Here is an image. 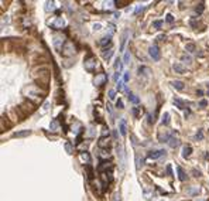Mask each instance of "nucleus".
<instances>
[{"mask_svg": "<svg viewBox=\"0 0 209 201\" xmlns=\"http://www.w3.org/2000/svg\"><path fill=\"white\" fill-rule=\"evenodd\" d=\"M96 58H95V55L93 54H89L88 57H85V60H83V65H85V70L88 72H93L95 68H96Z\"/></svg>", "mask_w": 209, "mask_h": 201, "instance_id": "1", "label": "nucleus"}, {"mask_svg": "<svg viewBox=\"0 0 209 201\" xmlns=\"http://www.w3.org/2000/svg\"><path fill=\"white\" fill-rule=\"evenodd\" d=\"M64 55H66V57H71V55L75 54V45H74V43L72 41H66V43L64 44V47H62V51H61Z\"/></svg>", "mask_w": 209, "mask_h": 201, "instance_id": "2", "label": "nucleus"}, {"mask_svg": "<svg viewBox=\"0 0 209 201\" xmlns=\"http://www.w3.org/2000/svg\"><path fill=\"white\" fill-rule=\"evenodd\" d=\"M116 152H117V157H119V163H120V168H124V149L122 143L116 145Z\"/></svg>", "mask_w": 209, "mask_h": 201, "instance_id": "3", "label": "nucleus"}, {"mask_svg": "<svg viewBox=\"0 0 209 201\" xmlns=\"http://www.w3.org/2000/svg\"><path fill=\"white\" fill-rule=\"evenodd\" d=\"M106 82H107V75L105 74V72L97 74V75L95 76V79H93V84H95L96 87H102V85H105Z\"/></svg>", "mask_w": 209, "mask_h": 201, "instance_id": "4", "label": "nucleus"}, {"mask_svg": "<svg viewBox=\"0 0 209 201\" xmlns=\"http://www.w3.org/2000/svg\"><path fill=\"white\" fill-rule=\"evenodd\" d=\"M148 53H150V57L153 58L154 61H158L161 58V53H160V48L157 47L156 44L154 45H151L150 48H148Z\"/></svg>", "mask_w": 209, "mask_h": 201, "instance_id": "5", "label": "nucleus"}, {"mask_svg": "<svg viewBox=\"0 0 209 201\" xmlns=\"http://www.w3.org/2000/svg\"><path fill=\"white\" fill-rule=\"evenodd\" d=\"M165 150H162V149H160V150H151L148 154H147V157L151 159V160H156V159L158 157H162V156H165Z\"/></svg>", "mask_w": 209, "mask_h": 201, "instance_id": "6", "label": "nucleus"}, {"mask_svg": "<svg viewBox=\"0 0 209 201\" xmlns=\"http://www.w3.org/2000/svg\"><path fill=\"white\" fill-rule=\"evenodd\" d=\"M51 27H52L54 30H61V28H64L65 27V20L62 19V17H57L55 22L51 24Z\"/></svg>", "mask_w": 209, "mask_h": 201, "instance_id": "7", "label": "nucleus"}, {"mask_svg": "<svg viewBox=\"0 0 209 201\" xmlns=\"http://www.w3.org/2000/svg\"><path fill=\"white\" fill-rule=\"evenodd\" d=\"M119 129H120V135L126 136L127 135V125H126V119H120V123H119Z\"/></svg>", "mask_w": 209, "mask_h": 201, "instance_id": "8", "label": "nucleus"}, {"mask_svg": "<svg viewBox=\"0 0 209 201\" xmlns=\"http://www.w3.org/2000/svg\"><path fill=\"white\" fill-rule=\"evenodd\" d=\"M54 45L58 50H62V47H64V40H62V37L55 36V37H54Z\"/></svg>", "mask_w": 209, "mask_h": 201, "instance_id": "9", "label": "nucleus"}, {"mask_svg": "<svg viewBox=\"0 0 209 201\" xmlns=\"http://www.w3.org/2000/svg\"><path fill=\"white\" fill-rule=\"evenodd\" d=\"M123 61L120 60V58H116V62H114V70H116V72H117V74H120V75H122V70H123Z\"/></svg>", "mask_w": 209, "mask_h": 201, "instance_id": "10", "label": "nucleus"}, {"mask_svg": "<svg viewBox=\"0 0 209 201\" xmlns=\"http://www.w3.org/2000/svg\"><path fill=\"white\" fill-rule=\"evenodd\" d=\"M191 153H192V147H191V146H184V149H182V157L184 159L189 157V156H191Z\"/></svg>", "mask_w": 209, "mask_h": 201, "instance_id": "11", "label": "nucleus"}, {"mask_svg": "<svg viewBox=\"0 0 209 201\" xmlns=\"http://www.w3.org/2000/svg\"><path fill=\"white\" fill-rule=\"evenodd\" d=\"M31 135V131H20V132H16L14 133V137H26V136H30Z\"/></svg>", "mask_w": 209, "mask_h": 201, "instance_id": "12", "label": "nucleus"}, {"mask_svg": "<svg viewBox=\"0 0 209 201\" xmlns=\"http://www.w3.org/2000/svg\"><path fill=\"white\" fill-rule=\"evenodd\" d=\"M177 171H178V179L181 180V181H185L187 180V174L182 170V167H177Z\"/></svg>", "mask_w": 209, "mask_h": 201, "instance_id": "13", "label": "nucleus"}, {"mask_svg": "<svg viewBox=\"0 0 209 201\" xmlns=\"http://www.w3.org/2000/svg\"><path fill=\"white\" fill-rule=\"evenodd\" d=\"M172 68H174V71L178 72V74H184V72H185V68H184L181 64H178V62H175V64L172 65Z\"/></svg>", "mask_w": 209, "mask_h": 201, "instance_id": "14", "label": "nucleus"}, {"mask_svg": "<svg viewBox=\"0 0 209 201\" xmlns=\"http://www.w3.org/2000/svg\"><path fill=\"white\" fill-rule=\"evenodd\" d=\"M172 87L175 88V89H178V91H182L184 88H185V85H184L182 81H174L172 82Z\"/></svg>", "mask_w": 209, "mask_h": 201, "instance_id": "15", "label": "nucleus"}, {"mask_svg": "<svg viewBox=\"0 0 209 201\" xmlns=\"http://www.w3.org/2000/svg\"><path fill=\"white\" fill-rule=\"evenodd\" d=\"M112 43V36H106V37H103L100 41H99V44L102 45V47H105L106 44H110Z\"/></svg>", "mask_w": 209, "mask_h": 201, "instance_id": "16", "label": "nucleus"}, {"mask_svg": "<svg viewBox=\"0 0 209 201\" xmlns=\"http://www.w3.org/2000/svg\"><path fill=\"white\" fill-rule=\"evenodd\" d=\"M171 139V136L168 135L167 132H164V133H160L158 135V142H167V140H170Z\"/></svg>", "mask_w": 209, "mask_h": 201, "instance_id": "17", "label": "nucleus"}, {"mask_svg": "<svg viewBox=\"0 0 209 201\" xmlns=\"http://www.w3.org/2000/svg\"><path fill=\"white\" fill-rule=\"evenodd\" d=\"M127 36H129V33H127V31H124L123 36H122V43H120V51H123V50H124V45H126V40H127Z\"/></svg>", "mask_w": 209, "mask_h": 201, "instance_id": "18", "label": "nucleus"}, {"mask_svg": "<svg viewBox=\"0 0 209 201\" xmlns=\"http://www.w3.org/2000/svg\"><path fill=\"white\" fill-rule=\"evenodd\" d=\"M99 146H100V147H106V146H109V137H106V136L100 137V140H99Z\"/></svg>", "mask_w": 209, "mask_h": 201, "instance_id": "19", "label": "nucleus"}, {"mask_svg": "<svg viewBox=\"0 0 209 201\" xmlns=\"http://www.w3.org/2000/svg\"><path fill=\"white\" fill-rule=\"evenodd\" d=\"M80 160H82V162H85L86 164H89V163H91V157H89V154H88L86 152L80 153Z\"/></svg>", "mask_w": 209, "mask_h": 201, "instance_id": "20", "label": "nucleus"}, {"mask_svg": "<svg viewBox=\"0 0 209 201\" xmlns=\"http://www.w3.org/2000/svg\"><path fill=\"white\" fill-rule=\"evenodd\" d=\"M49 128H51V131H52V132H58V129H59V123H58V120H57V119H54L52 122H51Z\"/></svg>", "mask_w": 209, "mask_h": 201, "instance_id": "21", "label": "nucleus"}, {"mask_svg": "<svg viewBox=\"0 0 209 201\" xmlns=\"http://www.w3.org/2000/svg\"><path fill=\"white\" fill-rule=\"evenodd\" d=\"M168 145L171 147H178V145H179V140H178L177 137H172L171 136V139L168 140Z\"/></svg>", "mask_w": 209, "mask_h": 201, "instance_id": "22", "label": "nucleus"}, {"mask_svg": "<svg viewBox=\"0 0 209 201\" xmlns=\"http://www.w3.org/2000/svg\"><path fill=\"white\" fill-rule=\"evenodd\" d=\"M162 125L164 126L170 125V113H168V112H165V113L162 115Z\"/></svg>", "mask_w": 209, "mask_h": 201, "instance_id": "23", "label": "nucleus"}, {"mask_svg": "<svg viewBox=\"0 0 209 201\" xmlns=\"http://www.w3.org/2000/svg\"><path fill=\"white\" fill-rule=\"evenodd\" d=\"M112 55H113V50L112 48L105 50V51H103V58H105V60H109Z\"/></svg>", "mask_w": 209, "mask_h": 201, "instance_id": "24", "label": "nucleus"}, {"mask_svg": "<svg viewBox=\"0 0 209 201\" xmlns=\"http://www.w3.org/2000/svg\"><path fill=\"white\" fill-rule=\"evenodd\" d=\"M130 58H131V55H130V50H127V51L124 53L123 62H124V64H130Z\"/></svg>", "mask_w": 209, "mask_h": 201, "instance_id": "25", "label": "nucleus"}, {"mask_svg": "<svg viewBox=\"0 0 209 201\" xmlns=\"http://www.w3.org/2000/svg\"><path fill=\"white\" fill-rule=\"evenodd\" d=\"M174 103H175V105L178 106V109H185V103H184L181 99L175 98V99H174Z\"/></svg>", "mask_w": 209, "mask_h": 201, "instance_id": "26", "label": "nucleus"}, {"mask_svg": "<svg viewBox=\"0 0 209 201\" xmlns=\"http://www.w3.org/2000/svg\"><path fill=\"white\" fill-rule=\"evenodd\" d=\"M86 171H88V179L89 180L93 179V170H92L91 164H86Z\"/></svg>", "mask_w": 209, "mask_h": 201, "instance_id": "27", "label": "nucleus"}, {"mask_svg": "<svg viewBox=\"0 0 209 201\" xmlns=\"http://www.w3.org/2000/svg\"><path fill=\"white\" fill-rule=\"evenodd\" d=\"M129 101L130 102H133V103H139L140 102V99L136 96V95H133V93H130L129 92Z\"/></svg>", "mask_w": 209, "mask_h": 201, "instance_id": "28", "label": "nucleus"}, {"mask_svg": "<svg viewBox=\"0 0 209 201\" xmlns=\"http://www.w3.org/2000/svg\"><path fill=\"white\" fill-rule=\"evenodd\" d=\"M139 72L140 74H143V75H148V72H150V70H148V68H147V67H140L139 68Z\"/></svg>", "mask_w": 209, "mask_h": 201, "instance_id": "29", "label": "nucleus"}, {"mask_svg": "<svg viewBox=\"0 0 209 201\" xmlns=\"http://www.w3.org/2000/svg\"><path fill=\"white\" fill-rule=\"evenodd\" d=\"M187 193L189 194V196H196L199 193V188L198 187H195V188H189V190H187Z\"/></svg>", "mask_w": 209, "mask_h": 201, "instance_id": "30", "label": "nucleus"}, {"mask_svg": "<svg viewBox=\"0 0 209 201\" xmlns=\"http://www.w3.org/2000/svg\"><path fill=\"white\" fill-rule=\"evenodd\" d=\"M181 60H182V62H185V64H191V62H192V58H191L189 55H182Z\"/></svg>", "mask_w": 209, "mask_h": 201, "instance_id": "31", "label": "nucleus"}, {"mask_svg": "<svg viewBox=\"0 0 209 201\" xmlns=\"http://www.w3.org/2000/svg\"><path fill=\"white\" fill-rule=\"evenodd\" d=\"M65 150H66L68 154H72V153H74V149H72V146H71V143H68V142L65 143Z\"/></svg>", "mask_w": 209, "mask_h": 201, "instance_id": "32", "label": "nucleus"}, {"mask_svg": "<svg viewBox=\"0 0 209 201\" xmlns=\"http://www.w3.org/2000/svg\"><path fill=\"white\" fill-rule=\"evenodd\" d=\"M143 163V162H140V154L139 153H136V168L140 170V164Z\"/></svg>", "mask_w": 209, "mask_h": 201, "instance_id": "33", "label": "nucleus"}, {"mask_svg": "<svg viewBox=\"0 0 209 201\" xmlns=\"http://www.w3.org/2000/svg\"><path fill=\"white\" fill-rule=\"evenodd\" d=\"M187 51H189V53H193V51H195V44H192V43L187 44Z\"/></svg>", "mask_w": 209, "mask_h": 201, "instance_id": "34", "label": "nucleus"}, {"mask_svg": "<svg viewBox=\"0 0 209 201\" xmlns=\"http://www.w3.org/2000/svg\"><path fill=\"white\" fill-rule=\"evenodd\" d=\"M195 11H196V13H199V14H201V13H202V11H204V3H199V4L196 6V9H195Z\"/></svg>", "mask_w": 209, "mask_h": 201, "instance_id": "35", "label": "nucleus"}, {"mask_svg": "<svg viewBox=\"0 0 209 201\" xmlns=\"http://www.w3.org/2000/svg\"><path fill=\"white\" fill-rule=\"evenodd\" d=\"M45 10H47V11L54 10V1H47V7H45Z\"/></svg>", "mask_w": 209, "mask_h": 201, "instance_id": "36", "label": "nucleus"}, {"mask_svg": "<svg viewBox=\"0 0 209 201\" xmlns=\"http://www.w3.org/2000/svg\"><path fill=\"white\" fill-rule=\"evenodd\" d=\"M195 139H196V140H202V139H204V133H202V131H198V133L195 135Z\"/></svg>", "mask_w": 209, "mask_h": 201, "instance_id": "37", "label": "nucleus"}, {"mask_svg": "<svg viewBox=\"0 0 209 201\" xmlns=\"http://www.w3.org/2000/svg\"><path fill=\"white\" fill-rule=\"evenodd\" d=\"M116 98V91H114V89H110V91H109V99H114Z\"/></svg>", "mask_w": 209, "mask_h": 201, "instance_id": "38", "label": "nucleus"}, {"mask_svg": "<svg viewBox=\"0 0 209 201\" xmlns=\"http://www.w3.org/2000/svg\"><path fill=\"white\" fill-rule=\"evenodd\" d=\"M116 106H117V109H123V108H124L123 101H122V99H119L117 102H116Z\"/></svg>", "mask_w": 209, "mask_h": 201, "instance_id": "39", "label": "nucleus"}, {"mask_svg": "<svg viewBox=\"0 0 209 201\" xmlns=\"http://www.w3.org/2000/svg\"><path fill=\"white\" fill-rule=\"evenodd\" d=\"M153 26H154L156 28H160L161 26H162V22H161V20H157V22L153 23Z\"/></svg>", "mask_w": 209, "mask_h": 201, "instance_id": "40", "label": "nucleus"}, {"mask_svg": "<svg viewBox=\"0 0 209 201\" xmlns=\"http://www.w3.org/2000/svg\"><path fill=\"white\" fill-rule=\"evenodd\" d=\"M123 74H124V75H123V81H124V82H127V81L130 79V75H129L130 72H123Z\"/></svg>", "mask_w": 209, "mask_h": 201, "instance_id": "41", "label": "nucleus"}, {"mask_svg": "<svg viewBox=\"0 0 209 201\" xmlns=\"http://www.w3.org/2000/svg\"><path fill=\"white\" fill-rule=\"evenodd\" d=\"M192 174H193V177H201V171H199V170H195V168H193Z\"/></svg>", "mask_w": 209, "mask_h": 201, "instance_id": "42", "label": "nucleus"}, {"mask_svg": "<svg viewBox=\"0 0 209 201\" xmlns=\"http://www.w3.org/2000/svg\"><path fill=\"white\" fill-rule=\"evenodd\" d=\"M165 20H167V23H172V22H174V17H172L171 14H167V19H165Z\"/></svg>", "mask_w": 209, "mask_h": 201, "instance_id": "43", "label": "nucleus"}, {"mask_svg": "<svg viewBox=\"0 0 209 201\" xmlns=\"http://www.w3.org/2000/svg\"><path fill=\"white\" fill-rule=\"evenodd\" d=\"M206 105H208V102H206V101H205V99H202V101H201V102H199V106H201V108H205V106H206Z\"/></svg>", "mask_w": 209, "mask_h": 201, "instance_id": "44", "label": "nucleus"}, {"mask_svg": "<svg viewBox=\"0 0 209 201\" xmlns=\"http://www.w3.org/2000/svg\"><path fill=\"white\" fill-rule=\"evenodd\" d=\"M139 113H140V111H139V108H133V115L137 118L139 116Z\"/></svg>", "mask_w": 209, "mask_h": 201, "instance_id": "45", "label": "nucleus"}, {"mask_svg": "<svg viewBox=\"0 0 209 201\" xmlns=\"http://www.w3.org/2000/svg\"><path fill=\"white\" fill-rule=\"evenodd\" d=\"M143 10H144V7H143V6H139V7L136 9V11H134V13H136V14H139L140 11H143Z\"/></svg>", "mask_w": 209, "mask_h": 201, "instance_id": "46", "label": "nucleus"}, {"mask_svg": "<svg viewBox=\"0 0 209 201\" xmlns=\"http://www.w3.org/2000/svg\"><path fill=\"white\" fill-rule=\"evenodd\" d=\"M122 87H123V82H122V81H119V82H117V89H119V91L122 89Z\"/></svg>", "mask_w": 209, "mask_h": 201, "instance_id": "47", "label": "nucleus"}, {"mask_svg": "<svg viewBox=\"0 0 209 201\" xmlns=\"http://www.w3.org/2000/svg\"><path fill=\"white\" fill-rule=\"evenodd\" d=\"M93 28H95V30H100V28H102V26H100V24H95V26H93Z\"/></svg>", "mask_w": 209, "mask_h": 201, "instance_id": "48", "label": "nucleus"}, {"mask_svg": "<svg viewBox=\"0 0 209 201\" xmlns=\"http://www.w3.org/2000/svg\"><path fill=\"white\" fill-rule=\"evenodd\" d=\"M196 95H198V96H202V95H204V92H202L201 89H198V91H196Z\"/></svg>", "mask_w": 209, "mask_h": 201, "instance_id": "49", "label": "nucleus"}, {"mask_svg": "<svg viewBox=\"0 0 209 201\" xmlns=\"http://www.w3.org/2000/svg\"><path fill=\"white\" fill-rule=\"evenodd\" d=\"M167 173L171 174V166H167Z\"/></svg>", "mask_w": 209, "mask_h": 201, "instance_id": "50", "label": "nucleus"}, {"mask_svg": "<svg viewBox=\"0 0 209 201\" xmlns=\"http://www.w3.org/2000/svg\"><path fill=\"white\" fill-rule=\"evenodd\" d=\"M113 137L117 139V131H113Z\"/></svg>", "mask_w": 209, "mask_h": 201, "instance_id": "51", "label": "nucleus"}, {"mask_svg": "<svg viewBox=\"0 0 209 201\" xmlns=\"http://www.w3.org/2000/svg\"><path fill=\"white\" fill-rule=\"evenodd\" d=\"M158 40H162V41H164V40H165V36H160V37H158Z\"/></svg>", "mask_w": 209, "mask_h": 201, "instance_id": "52", "label": "nucleus"}, {"mask_svg": "<svg viewBox=\"0 0 209 201\" xmlns=\"http://www.w3.org/2000/svg\"><path fill=\"white\" fill-rule=\"evenodd\" d=\"M208 96H209V91H208Z\"/></svg>", "mask_w": 209, "mask_h": 201, "instance_id": "53", "label": "nucleus"}, {"mask_svg": "<svg viewBox=\"0 0 209 201\" xmlns=\"http://www.w3.org/2000/svg\"><path fill=\"white\" fill-rule=\"evenodd\" d=\"M198 201H204V200H198Z\"/></svg>", "mask_w": 209, "mask_h": 201, "instance_id": "54", "label": "nucleus"}]
</instances>
